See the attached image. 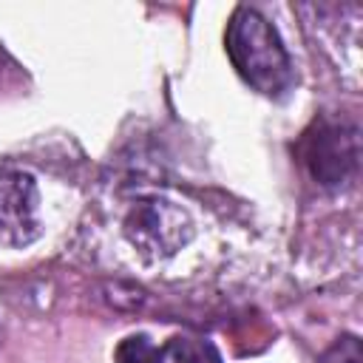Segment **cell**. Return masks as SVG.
I'll return each mask as SVG.
<instances>
[{"label":"cell","instance_id":"6da1fadb","mask_svg":"<svg viewBox=\"0 0 363 363\" xmlns=\"http://www.w3.org/2000/svg\"><path fill=\"white\" fill-rule=\"evenodd\" d=\"M227 57L238 77L264 96H281L292 85L289 54L272 23L250 6H238L227 23Z\"/></svg>","mask_w":363,"mask_h":363},{"label":"cell","instance_id":"7a4b0ae2","mask_svg":"<svg viewBox=\"0 0 363 363\" xmlns=\"http://www.w3.org/2000/svg\"><path fill=\"white\" fill-rule=\"evenodd\" d=\"M309 176L323 187H340L357 170V128L343 122H315L301 145Z\"/></svg>","mask_w":363,"mask_h":363},{"label":"cell","instance_id":"3957f363","mask_svg":"<svg viewBox=\"0 0 363 363\" xmlns=\"http://www.w3.org/2000/svg\"><path fill=\"white\" fill-rule=\"evenodd\" d=\"M128 241L147 255H173L193 235V221L184 207L170 199H145L125 218Z\"/></svg>","mask_w":363,"mask_h":363},{"label":"cell","instance_id":"277c9868","mask_svg":"<svg viewBox=\"0 0 363 363\" xmlns=\"http://www.w3.org/2000/svg\"><path fill=\"white\" fill-rule=\"evenodd\" d=\"M37 184L23 170H0V241L23 247L40 233Z\"/></svg>","mask_w":363,"mask_h":363},{"label":"cell","instance_id":"5b68a950","mask_svg":"<svg viewBox=\"0 0 363 363\" xmlns=\"http://www.w3.org/2000/svg\"><path fill=\"white\" fill-rule=\"evenodd\" d=\"M153 363H218V357L204 340L170 337L164 346H156Z\"/></svg>","mask_w":363,"mask_h":363},{"label":"cell","instance_id":"8992f818","mask_svg":"<svg viewBox=\"0 0 363 363\" xmlns=\"http://www.w3.org/2000/svg\"><path fill=\"white\" fill-rule=\"evenodd\" d=\"M156 346L145 335H130L116 346V363H153Z\"/></svg>","mask_w":363,"mask_h":363},{"label":"cell","instance_id":"52a82bcc","mask_svg":"<svg viewBox=\"0 0 363 363\" xmlns=\"http://www.w3.org/2000/svg\"><path fill=\"white\" fill-rule=\"evenodd\" d=\"M320 363H363V349L354 335L337 337L320 357Z\"/></svg>","mask_w":363,"mask_h":363}]
</instances>
